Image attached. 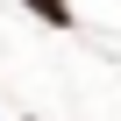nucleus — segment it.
<instances>
[{
  "instance_id": "nucleus-1",
  "label": "nucleus",
  "mask_w": 121,
  "mask_h": 121,
  "mask_svg": "<svg viewBox=\"0 0 121 121\" xmlns=\"http://www.w3.org/2000/svg\"><path fill=\"white\" fill-rule=\"evenodd\" d=\"M29 14H43V22H57V29L71 22V7H64V0H29Z\"/></svg>"
}]
</instances>
